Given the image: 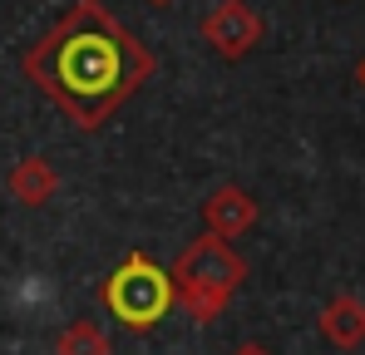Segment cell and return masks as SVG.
Listing matches in <instances>:
<instances>
[{"instance_id":"obj_11","label":"cell","mask_w":365,"mask_h":355,"mask_svg":"<svg viewBox=\"0 0 365 355\" xmlns=\"http://www.w3.org/2000/svg\"><path fill=\"white\" fill-rule=\"evenodd\" d=\"M361 79H365V64H361Z\"/></svg>"},{"instance_id":"obj_5","label":"cell","mask_w":365,"mask_h":355,"mask_svg":"<svg viewBox=\"0 0 365 355\" xmlns=\"http://www.w3.org/2000/svg\"><path fill=\"white\" fill-rule=\"evenodd\" d=\"M257 217H262V207H257V197L237 187V182H222V187H212V197L202 202V222H207V237H222V242H232V237H242L257 227Z\"/></svg>"},{"instance_id":"obj_3","label":"cell","mask_w":365,"mask_h":355,"mask_svg":"<svg viewBox=\"0 0 365 355\" xmlns=\"http://www.w3.org/2000/svg\"><path fill=\"white\" fill-rule=\"evenodd\" d=\"M99 296H104L109 316L119 321L123 331H153L173 311V277L158 262H148L143 252H128L119 267L104 277Z\"/></svg>"},{"instance_id":"obj_1","label":"cell","mask_w":365,"mask_h":355,"mask_svg":"<svg viewBox=\"0 0 365 355\" xmlns=\"http://www.w3.org/2000/svg\"><path fill=\"white\" fill-rule=\"evenodd\" d=\"M20 69L74 128L99 133L153 79L158 59L104 0H69L60 20L30 40Z\"/></svg>"},{"instance_id":"obj_6","label":"cell","mask_w":365,"mask_h":355,"mask_svg":"<svg viewBox=\"0 0 365 355\" xmlns=\"http://www.w3.org/2000/svg\"><path fill=\"white\" fill-rule=\"evenodd\" d=\"M316 326H321V336H326L336 351H356V346L365 341V301L351 296V292L331 296V301L321 306Z\"/></svg>"},{"instance_id":"obj_7","label":"cell","mask_w":365,"mask_h":355,"mask_svg":"<svg viewBox=\"0 0 365 355\" xmlns=\"http://www.w3.org/2000/svg\"><path fill=\"white\" fill-rule=\"evenodd\" d=\"M5 187H10V197H15L20 207H45V202L60 192V173H55L50 158L30 153V158H20V163L5 173Z\"/></svg>"},{"instance_id":"obj_9","label":"cell","mask_w":365,"mask_h":355,"mask_svg":"<svg viewBox=\"0 0 365 355\" xmlns=\"http://www.w3.org/2000/svg\"><path fill=\"white\" fill-rule=\"evenodd\" d=\"M232 355H272V351H267L262 341H242V346H237V351H232Z\"/></svg>"},{"instance_id":"obj_8","label":"cell","mask_w":365,"mask_h":355,"mask_svg":"<svg viewBox=\"0 0 365 355\" xmlns=\"http://www.w3.org/2000/svg\"><path fill=\"white\" fill-rule=\"evenodd\" d=\"M55 355H114V341L94 316H79L55 336Z\"/></svg>"},{"instance_id":"obj_4","label":"cell","mask_w":365,"mask_h":355,"mask_svg":"<svg viewBox=\"0 0 365 355\" xmlns=\"http://www.w3.org/2000/svg\"><path fill=\"white\" fill-rule=\"evenodd\" d=\"M197 35H202L222 59H242V55H252V50L262 45L267 25H262V15H257L247 0H217V5L202 15Z\"/></svg>"},{"instance_id":"obj_10","label":"cell","mask_w":365,"mask_h":355,"mask_svg":"<svg viewBox=\"0 0 365 355\" xmlns=\"http://www.w3.org/2000/svg\"><path fill=\"white\" fill-rule=\"evenodd\" d=\"M148 5H178V0H148Z\"/></svg>"},{"instance_id":"obj_2","label":"cell","mask_w":365,"mask_h":355,"mask_svg":"<svg viewBox=\"0 0 365 355\" xmlns=\"http://www.w3.org/2000/svg\"><path fill=\"white\" fill-rule=\"evenodd\" d=\"M168 277H173V306L187 311V321L207 326V321H217L227 311L232 292L247 282V262L222 237H192L173 257Z\"/></svg>"}]
</instances>
